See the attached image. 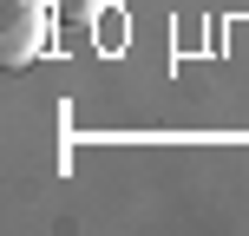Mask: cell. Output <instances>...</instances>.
Segmentation results:
<instances>
[{
	"mask_svg": "<svg viewBox=\"0 0 249 236\" xmlns=\"http://www.w3.org/2000/svg\"><path fill=\"white\" fill-rule=\"evenodd\" d=\"M53 0H0V59L7 66H33L39 53L53 46Z\"/></svg>",
	"mask_w": 249,
	"mask_h": 236,
	"instance_id": "cell-1",
	"label": "cell"
},
{
	"mask_svg": "<svg viewBox=\"0 0 249 236\" xmlns=\"http://www.w3.org/2000/svg\"><path fill=\"white\" fill-rule=\"evenodd\" d=\"M105 7H112V0H53V13H59V20H72V26H92Z\"/></svg>",
	"mask_w": 249,
	"mask_h": 236,
	"instance_id": "cell-2",
	"label": "cell"
}]
</instances>
